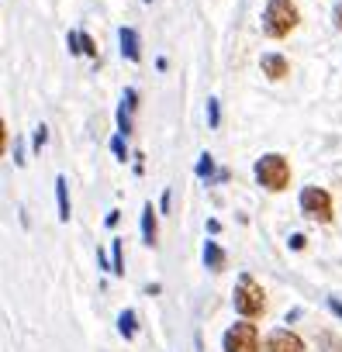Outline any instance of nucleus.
I'll return each instance as SVG.
<instances>
[{"label": "nucleus", "instance_id": "obj_11", "mask_svg": "<svg viewBox=\"0 0 342 352\" xmlns=\"http://www.w3.org/2000/svg\"><path fill=\"white\" fill-rule=\"evenodd\" d=\"M56 201H59V221L66 225L73 218V208H70V184L66 176H56Z\"/></svg>", "mask_w": 342, "mask_h": 352}, {"label": "nucleus", "instance_id": "obj_30", "mask_svg": "<svg viewBox=\"0 0 342 352\" xmlns=\"http://www.w3.org/2000/svg\"><path fill=\"white\" fill-rule=\"evenodd\" d=\"M145 4H152V0H145Z\"/></svg>", "mask_w": 342, "mask_h": 352}, {"label": "nucleus", "instance_id": "obj_22", "mask_svg": "<svg viewBox=\"0 0 342 352\" xmlns=\"http://www.w3.org/2000/svg\"><path fill=\"white\" fill-rule=\"evenodd\" d=\"M332 21H335V28L342 32V0H339V4L332 8Z\"/></svg>", "mask_w": 342, "mask_h": 352}, {"label": "nucleus", "instance_id": "obj_6", "mask_svg": "<svg viewBox=\"0 0 342 352\" xmlns=\"http://www.w3.org/2000/svg\"><path fill=\"white\" fill-rule=\"evenodd\" d=\"M263 352H304V342H301L294 331H287V328H277V331H270V335H266V345H263Z\"/></svg>", "mask_w": 342, "mask_h": 352}, {"label": "nucleus", "instance_id": "obj_20", "mask_svg": "<svg viewBox=\"0 0 342 352\" xmlns=\"http://www.w3.org/2000/svg\"><path fill=\"white\" fill-rule=\"evenodd\" d=\"M66 45H70V56H83L80 52V32H70L66 35Z\"/></svg>", "mask_w": 342, "mask_h": 352}, {"label": "nucleus", "instance_id": "obj_1", "mask_svg": "<svg viewBox=\"0 0 342 352\" xmlns=\"http://www.w3.org/2000/svg\"><path fill=\"white\" fill-rule=\"evenodd\" d=\"M253 173H256V184H259L263 190H270V194H280V190L290 187V162H287V155H280V152L259 155Z\"/></svg>", "mask_w": 342, "mask_h": 352}, {"label": "nucleus", "instance_id": "obj_8", "mask_svg": "<svg viewBox=\"0 0 342 352\" xmlns=\"http://www.w3.org/2000/svg\"><path fill=\"white\" fill-rule=\"evenodd\" d=\"M118 42H121V56L128 63H138L142 59V42H138V32L135 28H121L118 32Z\"/></svg>", "mask_w": 342, "mask_h": 352}, {"label": "nucleus", "instance_id": "obj_28", "mask_svg": "<svg viewBox=\"0 0 342 352\" xmlns=\"http://www.w3.org/2000/svg\"><path fill=\"white\" fill-rule=\"evenodd\" d=\"M118 221H121V211H111V214H107V218H104V225H107V228H114V225H118Z\"/></svg>", "mask_w": 342, "mask_h": 352}, {"label": "nucleus", "instance_id": "obj_25", "mask_svg": "<svg viewBox=\"0 0 342 352\" xmlns=\"http://www.w3.org/2000/svg\"><path fill=\"white\" fill-rule=\"evenodd\" d=\"M169 204H173V194L166 190V194H162V201H159V211H162V214H169Z\"/></svg>", "mask_w": 342, "mask_h": 352}, {"label": "nucleus", "instance_id": "obj_10", "mask_svg": "<svg viewBox=\"0 0 342 352\" xmlns=\"http://www.w3.org/2000/svg\"><path fill=\"white\" fill-rule=\"evenodd\" d=\"M156 239H159V228H156V208L145 204V208H142V242L152 249Z\"/></svg>", "mask_w": 342, "mask_h": 352}, {"label": "nucleus", "instance_id": "obj_18", "mask_svg": "<svg viewBox=\"0 0 342 352\" xmlns=\"http://www.w3.org/2000/svg\"><path fill=\"white\" fill-rule=\"evenodd\" d=\"M45 142H49V124H39V128H35V135H32L35 152H42V148H45Z\"/></svg>", "mask_w": 342, "mask_h": 352}, {"label": "nucleus", "instance_id": "obj_24", "mask_svg": "<svg viewBox=\"0 0 342 352\" xmlns=\"http://www.w3.org/2000/svg\"><path fill=\"white\" fill-rule=\"evenodd\" d=\"M304 245H308V239H304V235H290V249H294V252H301Z\"/></svg>", "mask_w": 342, "mask_h": 352}, {"label": "nucleus", "instance_id": "obj_15", "mask_svg": "<svg viewBox=\"0 0 342 352\" xmlns=\"http://www.w3.org/2000/svg\"><path fill=\"white\" fill-rule=\"evenodd\" d=\"M197 180H215V159L204 152L201 162H197Z\"/></svg>", "mask_w": 342, "mask_h": 352}, {"label": "nucleus", "instance_id": "obj_23", "mask_svg": "<svg viewBox=\"0 0 342 352\" xmlns=\"http://www.w3.org/2000/svg\"><path fill=\"white\" fill-rule=\"evenodd\" d=\"M14 162H18V166H25V162H28V159H25V145H21V142H14Z\"/></svg>", "mask_w": 342, "mask_h": 352}, {"label": "nucleus", "instance_id": "obj_5", "mask_svg": "<svg viewBox=\"0 0 342 352\" xmlns=\"http://www.w3.org/2000/svg\"><path fill=\"white\" fill-rule=\"evenodd\" d=\"M301 211H304L311 221L328 225L332 214H335V208H332V194L321 190V187H304V190H301Z\"/></svg>", "mask_w": 342, "mask_h": 352}, {"label": "nucleus", "instance_id": "obj_17", "mask_svg": "<svg viewBox=\"0 0 342 352\" xmlns=\"http://www.w3.org/2000/svg\"><path fill=\"white\" fill-rule=\"evenodd\" d=\"M208 124H211V128H218V124H222V100H218V97H211V100H208Z\"/></svg>", "mask_w": 342, "mask_h": 352}, {"label": "nucleus", "instance_id": "obj_9", "mask_svg": "<svg viewBox=\"0 0 342 352\" xmlns=\"http://www.w3.org/2000/svg\"><path fill=\"white\" fill-rule=\"evenodd\" d=\"M225 263H228V256H225V249L218 245V242H204V266L211 270V273H222L225 270Z\"/></svg>", "mask_w": 342, "mask_h": 352}, {"label": "nucleus", "instance_id": "obj_14", "mask_svg": "<svg viewBox=\"0 0 342 352\" xmlns=\"http://www.w3.org/2000/svg\"><path fill=\"white\" fill-rule=\"evenodd\" d=\"M114 121H118V135H125V138H128V135L135 131V124H131V111H128L125 104L118 107V114H114Z\"/></svg>", "mask_w": 342, "mask_h": 352}, {"label": "nucleus", "instance_id": "obj_27", "mask_svg": "<svg viewBox=\"0 0 342 352\" xmlns=\"http://www.w3.org/2000/svg\"><path fill=\"white\" fill-rule=\"evenodd\" d=\"M328 307H332L335 318H342V300H339V297H328Z\"/></svg>", "mask_w": 342, "mask_h": 352}, {"label": "nucleus", "instance_id": "obj_21", "mask_svg": "<svg viewBox=\"0 0 342 352\" xmlns=\"http://www.w3.org/2000/svg\"><path fill=\"white\" fill-rule=\"evenodd\" d=\"M4 152H8V121L0 118V155H4Z\"/></svg>", "mask_w": 342, "mask_h": 352}, {"label": "nucleus", "instance_id": "obj_19", "mask_svg": "<svg viewBox=\"0 0 342 352\" xmlns=\"http://www.w3.org/2000/svg\"><path fill=\"white\" fill-rule=\"evenodd\" d=\"M111 152H114V155H118L121 162L128 159V148H125V135H114V138H111Z\"/></svg>", "mask_w": 342, "mask_h": 352}, {"label": "nucleus", "instance_id": "obj_12", "mask_svg": "<svg viewBox=\"0 0 342 352\" xmlns=\"http://www.w3.org/2000/svg\"><path fill=\"white\" fill-rule=\"evenodd\" d=\"M118 331H121V338H125V342H131V338L138 335V318H135V311H131V307H125V311L118 314Z\"/></svg>", "mask_w": 342, "mask_h": 352}, {"label": "nucleus", "instance_id": "obj_2", "mask_svg": "<svg viewBox=\"0 0 342 352\" xmlns=\"http://www.w3.org/2000/svg\"><path fill=\"white\" fill-rule=\"evenodd\" d=\"M232 304H235V311H239L242 318H249V321L263 318V311H266V290H263V283H259L256 276L242 273L239 283H235V290H232Z\"/></svg>", "mask_w": 342, "mask_h": 352}, {"label": "nucleus", "instance_id": "obj_26", "mask_svg": "<svg viewBox=\"0 0 342 352\" xmlns=\"http://www.w3.org/2000/svg\"><path fill=\"white\" fill-rule=\"evenodd\" d=\"M97 266H100L104 273H111V263H107V252H104V249L97 252Z\"/></svg>", "mask_w": 342, "mask_h": 352}, {"label": "nucleus", "instance_id": "obj_7", "mask_svg": "<svg viewBox=\"0 0 342 352\" xmlns=\"http://www.w3.org/2000/svg\"><path fill=\"white\" fill-rule=\"evenodd\" d=\"M259 66H263V76H270V80H287L290 76V63L280 52H266L259 59Z\"/></svg>", "mask_w": 342, "mask_h": 352}, {"label": "nucleus", "instance_id": "obj_16", "mask_svg": "<svg viewBox=\"0 0 342 352\" xmlns=\"http://www.w3.org/2000/svg\"><path fill=\"white\" fill-rule=\"evenodd\" d=\"M80 52H83V56H90V59H97V42H94V35H90V32H80Z\"/></svg>", "mask_w": 342, "mask_h": 352}, {"label": "nucleus", "instance_id": "obj_13", "mask_svg": "<svg viewBox=\"0 0 342 352\" xmlns=\"http://www.w3.org/2000/svg\"><path fill=\"white\" fill-rule=\"evenodd\" d=\"M111 252H114L111 273H114V276H125V239H114V242H111Z\"/></svg>", "mask_w": 342, "mask_h": 352}, {"label": "nucleus", "instance_id": "obj_29", "mask_svg": "<svg viewBox=\"0 0 342 352\" xmlns=\"http://www.w3.org/2000/svg\"><path fill=\"white\" fill-rule=\"evenodd\" d=\"M142 159H145V155H142V152H138V155H135V173H138V176H142V173H145V162H142Z\"/></svg>", "mask_w": 342, "mask_h": 352}, {"label": "nucleus", "instance_id": "obj_3", "mask_svg": "<svg viewBox=\"0 0 342 352\" xmlns=\"http://www.w3.org/2000/svg\"><path fill=\"white\" fill-rule=\"evenodd\" d=\"M301 14L294 8V0H270L263 11V35L266 38H287L297 28Z\"/></svg>", "mask_w": 342, "mask_h": 352}, {"label": "nucleus", "instance_id": "obj_4", "mask_svg": "<svg viewBox=\"0 0 342 352\" xmlns=\"http://www.w3.org/2000/svg\"><path fill=\"white\" fill-rule=\"evenodd\" d=\"M222 345H225V352H263V342H259V328L249 321V318H242V321H235L228 331H225V338H222Z\"/></svg>", "mask_w": 342, "mask_h": 352}]
</instances>
